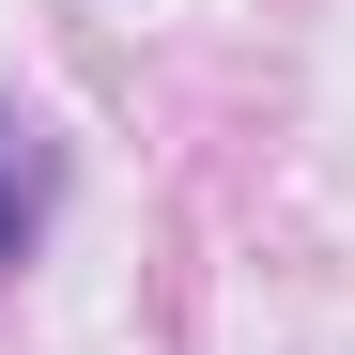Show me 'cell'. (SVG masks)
Listing matches in <instances>:
<instances>
[{
	"mask_svg": "<svg viewBox=\"0 0 355 355\" xmlns=\"http://www.w3.org/2000/svg\"><path fill=\"white\" fill-rule=\"evenodd\" d=\"M46 216H62V139L31 124L16 93H0V278L46 263Z\"/></svg>",
	"mask_w": 355,
	"mask_h": 355,
	"instance_id": "cell-1",
	"label": "cell"
}]
</instances>
